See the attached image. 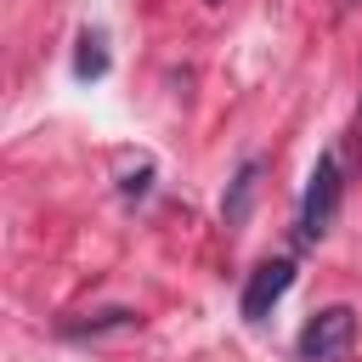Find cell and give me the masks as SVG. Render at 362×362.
Segmentation results:
<instances>
[{"instance_id": "obj_7", "label": "cell", "mask_w": 362, "mask_h": 362, "mask_svg": "<svg viewBox=\"0 0 362 362\" xmlns=\"http://www.w3.org/2000/svg\"><path fill=\"white\" fill-rule=\"evenodd\" d=\"M351 147H356V158H362V113H356V130H351Z\"/></svg>"}, {"instance_id": "obj_1", "label": "cell", "mask_w": 362, "mask_h": 362, "mask_svg": "<svg viewBox=\"0 0 362 362\" xmlns=\"http://www.w3.org/2000/svg\"><path fill=\"white\" fill-rule=\"evenodd\" d=\"M339 192H345V170H339V153L328 147V153H317L311 181H305V198H300V238H305V243H317V238L334 226Z\"/></svg>"}, {"instance_id": "obj_5", "label": "cell", "mask_w": 362, "mask_h": 362, "mask_svg": "<svg viewBox=\"0 0 362 362\" xmlns=\"http://www.w3.org/2000/svg\"><path fill=\"white\" fill-rule=\"evenodd\" d=\"M74 74H79V79H96V74H107V51H102V34H85V40H79Z\"/></svg>"}, {"instance_id": "obj_4", "label": "cell", "mask_w": 362, "mask_h": 362, "mask_svg": "<svg viewBox=\"0 0 362 362\" xmlns=\"http://www.w3.org/2000/svg\"><path fill=\"white\" fill-rule=\"evenodd\" d=\"M255 192H260V158L238 164V175H232V187H226V204H221V221H226V226H243L249 209H255Z\"/></svg>"}, {"instance_id": "obj_8", "label": "cell", "mask_w": 362, "mask_h": 362, "mask_svg": "<svg viewBox=\"0 0 362 362\" xmlns=\"http://www.w3.org/2000/svg\"><path fill=\"white\" fill-rule=\"evenodd\" d=\"M345 6H362V0H345Z\"/></svg>"}, {"instance_id": "obj_6", "label": "cell", "mask_w": 362, "mask_h": 362, "mask_svg": "<svg viewBox=\"0 0 362 362\" xmlns=\"http://www.w3.org/2000/svg\"><path fill=\"white\" fill-rule=\"evenodd\" d=\"M147 175H153V170H136V175H124V198H141V192H147Z\"/></svg>"}, {"instance_id": "obj_2", "label": "cell", "mask_w": 362, "mask_h": 362, "mask_svg": "<svg viewBox=\"0 0 362 362\" xmlns=\"http://www.w3.org/2000/svg\"><path fill=\"white\" fill-rule=\"evenodd\" d=\"M351 339H356V311H351V305H322V311L300 328V356H305V362H328V356L351 351Z\"/></svg>"}, {"instance_id": "obj_3", "label": "cell", "mask_w": 362, "mask_h": 362, "mask_svg": "<svg viewBox=\"0 0 362 362\" xmlns=\"http://www.w3.org/2000/svg\"><path fill=\"white\" fill-rule=\"evenodd\" d=\"M288 283H294V260H260L243 283V322H266L272 305L288 294Z\"/></svg>"}]
</instances>
